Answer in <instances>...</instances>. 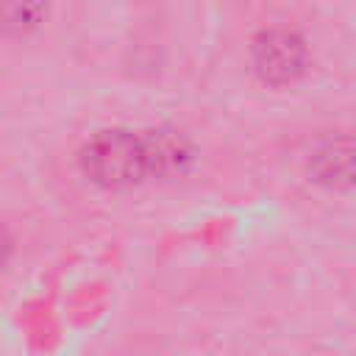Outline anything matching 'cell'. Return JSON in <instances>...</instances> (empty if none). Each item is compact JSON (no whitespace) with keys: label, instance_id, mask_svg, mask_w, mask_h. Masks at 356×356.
I'll return each mask as SVG.
<instances>
[{"label":"cell","instance_id":"cell-1","mask_svg":"<svg viewBox=\"0 0 356 356\" xmlns=\"http://www.w3.org/2000/svg\"><path fill=\"white\" fill-rule=\"evenodd\" d=\"M78 172L97 189L128 192L184 175L195 161L192 142L172 128H100L78 147Z\"/></svg>","mask_w":356,"mask_h":356},{"label":"cell","instance_id":"cell-2","mask_svg":"<svg viewBox=\"0 0 356 356\" xmlns=\"http://www.w3.org/2000/svg\"><path fill=\"white\" fill-rule=\"evenodd\" d=\"M309 44L292 28H261L250 39V67L267 86H292L309 70Z\"/></svg>","mask_w":356,"mask_h":356},{"label":"cell","instance_id":"cell-3","mask_svg":"<svg viewBox=\"0 0 356 356\" xmlns=\"http://www.w3.org/2000/svg\"><path fill=\"white\" fill-rule=\"evenodd\" d=\"M309 175L337 192H348L353 181V145L348 134H331L320 139L306 161Z\"/></svg>","mask_w":356,"mask_h":356},{"label":"cell","instance_id":"cell-4","mask_svg":"<svg viewBox=\"0 0 356 356\" xmlns=\"http://www.w3.org/2000/svg\"><path fill=\"white\" fill-rule=\"evenodd\" d=\"M47 19V0H0V33L28 36Z\"/></svg>","mask_w":356,"mask_h":356},{"label":"cell","instance_id":"cell-5","mask_svg":"<svg viewBox=\"0 0 356 356\" xmlns=\"http://www.w3.org/2000/svg\"><path fill=\"white\" fill-rule=\"evenodd\" d=\"M11 253H14V239H11L8 228H6V222L0 220V270H3L6 264H8Z\"/></svg>","mask_w":356,"mask_h":356}]
</instances>
